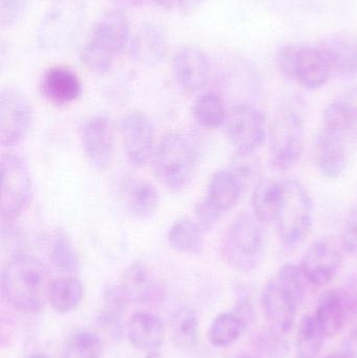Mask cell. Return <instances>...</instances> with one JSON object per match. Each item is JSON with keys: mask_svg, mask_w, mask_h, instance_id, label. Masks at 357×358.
I'll return each mask as SVG.
<instances>
[{"mask_svg": "<svg viewBox=\"0 0 357 358\" xmlns=\"http://www.w3.org/2000/svg\"><path fill=\"white\" fill-rule=\"evenodd\" d=\"M52 281L50 271L42 261L29 255H19L2 269V296L17 310L36 313L48 302Z\"/></svg>", "mask_w": 357, "mask_h": 358, "instance_id": "cell-1", "label": "cell"}, {"mask_svg": "<svg viewBox=\"0 0 357 358\" xmlns=\"http://www.w3.org/2000/svg\"><path fill=\"white\" fill-rule=\"evenodd\" d=\"M306 121L303 103L297 98L283 101L268 128L270 162L278 171L293 169L304 152Z\"/></svg>", "mask_w": 357, "mask_h": 358, "instance_id": "cell-2", "label": "cell"}, {"mask_svg": "<svg viewBox=\"0 0 357 358\" xmlns=\"http://www.w3.org/2000/svg\"><path fill=\"white\" fill-rule=\"evenodd\" d=\"M302 278L299 266L283 265L262 292L264 315L270 326L281 334L289 331L295 324L298 307L304 299Z\"/></svg>", "mask_w": 357, "mask_h": 358, "instance_id": "cell-3", "label": "cell"}, {"mask_svg": "<svg viewBox=\"0 0 357 358\" xmlns=\"http://www.w3.org/2000/svg\"><path fill=\"white\" fill-rule=\"evenodd\" d=\"M129 21L119 8L101 17L81 52L82 63L88 71L105 73L110 71L129 38Z\"/></svg>", "mask_w": 357, "mask_h": 358, "instance_id": "cell-4", "label": "cell"}, {"mask_svg": "<svg viewBox=\"0 0 357 358\" xmlns=\"http://www.w3.org/2000/svg\"><path fill=\"white\" fill-rule=\"evenodd\" d=\"M265 248L263 223L255 215L243 213L231 224L222 245V254L233 268L247 273L261 264Z\"/></svg>", "mask_w": 357, "mask_h": 358, "instance_id": "cell-5", "label": "cell"}, {"mask_svg": "<svg viewBox=\"0 0 357 358\" xmlns=\"http://www.w3.org/2000/svg\"><path fill=\"white\" fill-rule=\"evenodd\" d=\"M196 166V149L188 136L171 132L161 138L155 151L154 170L165 187L173 191L188 187Z\"/></svg>", "mask_w": 357, "mask_h": 358, "instance_id": "cell-6", "label": "cell"}, {"mask_svg": "<svg viewBox=\"0 0 357 358\" xmlns=\"http://www.w3.org/2000/svg\"><path fill=\"white\" fill-rule=\"evenodd\" d=\"M282 189L280 210L275 223L283 243L296 246L305 239L312 229V197L297 179L282 180Z\"/></svg>", "mask_w": 357, "mask_h": 358, "instance_id": "cell-7", "label": "cell"}, {"mask_svg": "<svg viewBox=\"0 0 357 358\" xmlns=\"http://www.w3.org/2000/svg\"><path fill=\"white\" fill-rule=\"evenodd\" d=\"M2 231L10 229L29 206L33 180L29 166L20 155L6 153L1 157Z\"/></svg>", "mask_w": 357, "mask_h": 358, "instance_id": "cell-8", "label": "cell"}, {"mask_svg": "<svg viewBox=\"0 0 357 358\" xmlns=\"http://www.w3.org/2000/svg\"><path fill=\"white\" fill-rule=\"evenodd\" d=\"M243 191L230 170L216 172L210 179L205 199L196 206L197 223L201 229L205 231L213 229L224 215L236 206Z\"/></svg>", "mask_w": 357, "mask_h": 358, "instance_id": "cell-9", "label": "cell"}, {"mask_svg": "<svg viewBox=\"0 0 357 358\" xmlns=\"http://www.w3.org/2000/svg\"><path fill=\"white\" fill-rule=\"evenodd\" d=\"M83 18V10L75 2H61L52 6L38 27V44L48 50L69 45L77 37Z\"/></svg>", "mask_w": 357, "mask_h": 358, "instance_id": "cell-10", "label": "cell"}, {"mask_svg": "<svg viewBox=\"0 0 357 358\" xmlns=\"http://www.w3.org/2000/svg\"><path fill=\"white\" fill-rule=\"evenodd\" d=\"M226 129L236 152L255 153L268 134L265 115L247 103H240L228 111Z\"/></svg>", "mask_w": 357, "mask_h": 358, "instance_id": "cell-11", "label": "cell"}, {"mask_svg": "<svg viewBox=\"0 0 357 358\" xmlns=\"http://www.w3.org/2000/svg\"><path fill=\"white\" fill-rule=\"evenodd\" d=\"M31 105L24 94L15 88H4L0 94V143L15 146L27 136L31 125Z\"/></svg>", "mask_w": 357, "mask_h": 358, "instance_id": "cell-12", "label": "cell"}, {"mask_svg": "<svg viewBox=\"0 0 357 358\" xmlns=\"http://www.w3.org/2000/svg\"><path fill=\"white\" fill-rule=\"evenodd\" d=\"M343 255L337 243L320 238L308 246L300 262L303 277L312 285L322 287L333 281L341 268Z\"/></svg>", "mask_w": 357, "mask_h": 358, "instance_id": "cell-13", "label": "cell"}, {"mask_svg": "<svg viewBox=\"0 0 357 358\" xmlns=\"http://www.w3.org/2000/svg\"><path fill=\"white\" fill-rule=\"evenodd\" d=\"M82 146L94 169L103 171L110 166L115 152V130L108 115L100 113L86 121L82 129Z\"/></svg>", "mask_w": 357, "mask_h": 358, "instance_id": "cell-14", "label": "cell"}, {"mask_svg": "<svg viewBox=\"0 0 357 358\" xmlns=\"http://www.w3.org/2000/svg\"><path fill=\"white\" fill-rule=\"evenodd\" d=\"M126 155L132 165L144 167L154 152V129L142 111H131L122 122Z\"/></svg>", "mask_w": 357, "mask_h": 358, "instance_id": "cell-15", "label": "cell"}, {"mask_svg": "<svg viewBox=\"0 0 357 358\" xmlns=\"http://www.w3.org/2000/svg\"><path fill=\"white\" fill-rule=\"evenodd\" d=\"M172 67L178 85L189 94L199 92L209 82V59L203 50L194 46L180 48L174 55Z\"/></svg>", "mask_w": 357, "mask_h": 358, "instance_id": "cell-16", "label": "cell"}, {"mask_svg": "<svg viewBox=\"0 0 357 358\" xmlns=\"http://www.w3.org/2000/svg\"><path fill=\"white\" fill-rule=\"evenodd\" d=\"M347 141L322 129L312 144V159L321 176L329 179L340 178L348 165Z\"/></svg>", "mask_w": 357, "mask_h": 358, "instance_id": "cell-17", "label": "cell"}, {"mask_svg": "<svg viewBox=\"0 0 357 358\" xmlns=\"http://www.w3.org/2000/svg\"><path fill=\"white\" fill-rule=\"evenodd\" d=\"M323 129L344 140L357 141V87L348 90L323 110Z\"/></svg>", "mask_w": 357, "mask_h": 358, "instance_id": "cell-18", "label": "cell"}, {"mask_svg": "<svg viewBox=\"0 0 357 358\" xmlns=\"http://www.w3.org/2000/svg\"><path fill=\"white\" fill-rule=\"evenodd\" d=\"M168 50L167 29L159 23L142 25L132 38L130 56L140 65L155 66L165 59Z\"/></svg>", "mask_w": 357, "mask_h": 358, "instance_id": "cell-19", "label": "cell"}, {"mask_svg": "<svg viewBox=\"0 0 357 358\" xmlns=\"http://www.w3.org/2000/svg\"><path fill=\"white\" fill-rule=\"evenodd\" d=\"M119 286L129 301L138 304H154L163 296L161 284L142 262L132 263L124 271Z\"/></svg>", "mask_w": 357, "mask_h": 358, "instance_id": "cell-20", "label": "cell"}, {"mask_svg": "<svg viewBox=\"0 0 357 358\" xmlns=\"http://www.w3.org/2000/svg\"><path fill=\"white\" fill-rule=\"evenodd\" d=\"M41 92L46 100L62 106L77 101L82 96L83 85L73 69L54 66L44 73L41 80Z\"/></svg>", "mask_w": 357, "mask_h": 358, "instance_id": "cell-21", "label": "cell"}, {"mask_svg": "<svg viewBox=\"0 0 357 358\" xmlns=\"http://www.w3.org/2000/svg\"><path fill=\"white\" fill-rule=\"evenodd\" d=\"M126 336L134 348L156 353L166 338V327L161 319L151 313H136L126 325Z\"/></svg>", "mask_w": 357, "mask_h": 358, "instance_id": "cell-22", "label": "cell"}, {"mask_svg": "<svg viewBox=\"0 0 357 358\" xmlns=\"http://www.w3.org/2000/svg\"><path fill=\"white\" fill-rule=\"evenodd\" d=\"M333 69L324 50L318 46L300 45L296 80L306 90H316L326 85Z\"/></svg>", "mask_w": 357, "mask_h": 358, "instance_id": "cell-23", "label": "cell"}, {"mask_svg": "<svg viewBox=\"0 0 357 358\" xmlns=\"http://www.w3.org/2000/svg\"><path fill=\"white\" fill-rule=\"evenodd\" d=\"M329 59L333 73L344 78L357 76V37L337 33L323 40L320 46Z\"/></svg>", "mask_w": 357, "mask_h": 358, "instance_id": "cell-24", "label": "cell"}, {"mask_svg": "<svg viewBox=\"0 0 357 358\" xmlns=\"http://www.w3.org/2000/svg\"><path fill=\"white\" fill-rule=\"evenodd\" d=\"M314 315L327 338L337 336L349 319L343 290L330 289L325 292L320 296Z\"/></svg>", "mask_w": 357, "mask_h": 358, "instance_id": "cell-25", "label": "cell"}, {"mask_svg": "<svg viewBox=\"0 0 357 358\" xmlns=\"http://www.w3.org/2000/svg\"><path fill=\"white\" fill-rule=\"evenodd\" d=\"M282 181L260 178L254 185L252 206L256 218L263 223L276 222L282 200Z\"/></svg>", "mask_w": 357, "mask_h": 358, "instance_id": "cell-26", "label": "cell"}, {"mask_svg": "<svg viewBox=\"0 0 357 358\" xmlns=\"http://www.w3.org/2000/svg\"><path fill=\"white\" fill-rule=\"evenodd\" d=\"M124 199L128 212L136 218H150L159 206L156 187L146 179H130L124 187Z\"/></svg>", "mask_w": 357, "mask_h": 358, "instance_id": "cell-27", "label": "cell"}, {"mask_svg": "<svg viewBox=\"0 0 357 358\" xmlns=\"http://www.w3.org/2000/svg\"><path fill=\"white\" fill-rule=\"evenodd\" d=\"M84 288L82 282L75 275H62L52 279L48 289V302L58 313L75 310L83 300Z\"/></svg>", "mask_w": 357, "mask_h": 358, "instance_id": "cell-28", "label": "cell"}, {"mask_svg": "<svg viewBox=\"0 0 357 358\" xmlns=\"http://www.w3.org/2000/svg\"><path fill=\"white\" fill-rule=\"evenodd\" d=\"M168 241L180 254L197 256L203 252L205 246L203 229L190 219H182L172 225L168 233Z\"/></svg>", "mask_w": 357, "mask_h": 358, "instance_id": "cell-29", "label": "cell"}, {"mask_svg": "<svg viewBox=\"0 0 357 358\" xmlns=\"http://www.w3.org/2000/svg\"><path fill=\"white\" fill-rule=\"evenodd\" d=\"M249 324L234 311L218 315L210 325L207 338L215 348H228L241 338Z\"/></svg>", "mask_w": 357, "mask_h": 358, "instance_id": "cell-30", "label": "cell"}, {"mask_svg": "<svg viewBox=\"0 0 357 358\" xmlns=\"http://www.w3.org/2000/svg\"><path fill=\"white\" fill-rule=\"evenodd\" d=\"M172 342L182 351L193 350L199 343V322L191 308L178 309L170 325Z\"/></svg>", "mask_w": 357, "mask_h": 358, "instance_id": "cell-31", "label": "cell"}, {"mask_svg": "<svg viewBox=\"0 0 357 358\" xmlns=\"http://www.w3.org/2000/svg\"><path fill=\"white\" fill-rule=\"evenodd\" d=\"M228 113L224 99L215 92L201 94L193 107L195 121L207 130L218 129L226 125Z\"/></svg>", "mask_w": 357, "mask_h": 358, "instance_id": "cell-32", "label": "cell"}, {"mask_svg": "<svg viewBox=\"0 0 357 358\" xmlns=\"http://www.w3.org/2000/svg\"><path fill=\"white\" fill-rule=\"evenodd\" d=\"M52 266L66 275H75L81 271L79 254L71 238L64 231H58L52 238L50 248Z\"/></svg>", "mask_w": 357, "mask_h": 358, "instance_id": "cell-33", "label": "cell"}, {"mask_svg": "<svg viewBox=\"0 0 357 358\" xmlns=\"http://www.w3.org/2000/svg\"><path fill=\"white\" fill-rule=\"evenodd\" d=\"M128 301L129 299L119 284H108L103 292V305L98 317L101 325L117 331L127 309Z\"/></svg>", "mask_w": 357, "mask_h": 358, "instance_id": "cell-34", "label": "cell"}, {"mask_svg": "<svg viewBox=\"0 0 357 358\" xmlns=\"http://www.w3.org/2000/svg\"><path fill=\"white\" fill-rule=\"evenodd\" d=\"M325 336L316 315H307L300 322L297 336L299 358H316L324 346Z\"/></svg>", "mask_w": 357, "mask_h": 358, "instance_id": "cell-35", "label": "cell"}, {"mask_svg": "<svg viewBox=\"0 0 357 358\" xmlns=\"http://www.w3.org/2000/svg\"><path fill=\"white\" fill-rule=\"evenodd\" d=\"M103 343L100 336L90 330H77L67 338L62 358H101Z\"/></svg>", "mask_w": 357, "mask_h": 358, "instance_id": "cell-36", "label": "cell"}, {"mask_svg": "<svg viewBox=\"0 0 357 358\" xmlns=\"http://www.w3.org/2000/svg\"><path fill=\"white\" fill-rule=\"evenodd\" d=\"M281 332L274 328L258 334L255 348L261 358H285L289 353V345Z\"/></svg>", "mask_w": 357, "mask_h": 358, "instance_id": "cell-37", "label": "cell"}, {"mask_svg": "<svg viewBox=\"0 0 357 358\" xmlns=\"http://www.w3.org/2000/svg\"><path fill=\"white\" fill-rule=\"evenodd\" d=\"M231 172L238 179L243 189H247L252 181L259 180V163L256 161L254 153L237 152L231 162Z\"/></svg>", "mask_w": 357, "mask_h": 358, "instance_id": "cell-38", "label": "cell"}, {"mask_svg": "<svg viewBox=\"0 0 357 358\" xmlns=\"http://www.w3.org/2000/svg\"><path fill=\"white\" fill-rule=\"evenodd\" d=\"M299 50L300 45L298 44H284L277 50V67H278L281 75L286 79L296 80Z\"/></svg>", "mask_w": 357, "mask_h": 358, "instance_id": "cell-39", "label": "cell"}, {"mask_svg": "<svg viewBox=\"0 0 357 358\" xmlns=\"http://www.w3.org/2000/svg\"><path fill=\"white\" fill-rule=\"evenodd\" d=\"M29 0H0V24L10 27L24 16Z\"/></svg>", "mask_w": 357, "mask_h": 358, "instance_id": "cell-40", "label": "cell"}, {"mask_svg": "<svg viewBox=\"0 0 357 358\" xmlns=\"http://www.w3.org/2000/svg\"><path fill=\"white\" fill-rule=\"evenodd\" d=\"M342 248L350 255H357V208L348 214L341 236Z\"/></svg>", "mask_w": 357, "mask_h": 358, "instance_id": "cell-41", "label": "cell"}, {"mask_svg": "<svg viewBox=\"0 0 357 358\" xmlns=\"http://www.w3.org/2000/svg\"><path fill=\"white\" fill-rule=\"evenodd\" d=\"M233 311H234L236 315H238L241 319L245 320L249 325V323H251L252 320H253V306H252L251 301H249V299L247 298L245 294H242V296H239Z\"/></svg>", "mask_w": 357, "mask_h": 358, "instance_id": "cell-42", "label": "cell"}, {"mask_svg": "<svg viewBox=\"0 0 357 358\" xmlns=\"http://www.w3.org/2000/svg\"><path fill=\"white\" fill-rule=\"evenodd\" d=\"M345 353L349 358H357V327L348 336Z\"/></svg>", "mask_w": 357, "mask_h": 358, "instance_id": "cell-43", "label": "cell"}, {"mask_svg": "<svg viewBox=\"0 0 357 358\" xmlns=\"http://www.w3.org/2000/svg\"><path fill=\"white\" fill-rule=\"evenodd\" d=\"M153 1L166 10H173V8L182 10V0H153Z\"/></svg>", "mask_w": 357, "mask_h": 358, "instance_id": "cell-44", "label": "cell"}, {"mask_svg": "<svg viewBox=\"0 0 357 358\" xmlns=\"http://www.w3.org/2000/svg\"><path fill=\"white\" fill-rule=\"evenodd\" d=\"M205 0H182V10H191L203 4Z\"/></svg>", "mask_w": 357, "mask_h": 358, "instance_id": "cell-45", "label": "cell"}, {"mask_svg": "<svg viewBox=\"0 0 357 358\" xmlns=\"http://www.w3.org/2000/svg\"><path fill=\"white\" fill-rule=\"evenodd\" d=\"M325 358H349V357H348V355H346L345 352H344V353H333V355H328V357H326Z\"/></svg>", "mask_w": 357, "mask_h": 358, "instance_id": "cell-46", "label": "cell"}, {"mask_svg": "<svg viewBox=\"0 0 357 358\" xmlns=\"http://www.w3.org/2000/svg\"><path fill=\"white\" fill-rule=\"evenodd\" d=\"M27 358H50L48 355H43V353L36 352L31 353V355H29Z\"/></svg>", "mask_w": 357, "mask_h": 358, "instance_id": "cell-47", "label": "cell"}, {"mask_svg": "<svg viewBox=\"0 0 357 358\" xmlns=\"http://www.w3.org/2000/svg\"><path fill=\"white\" fill-rule=\"evenodd\" d=\"M237 358H255V357H249V355H241V357H239Z\"/></svg>", "mask_w": 357, "mask_h": 358, "instance_id": "cell-48", "label": "cell"}]
</instances>
